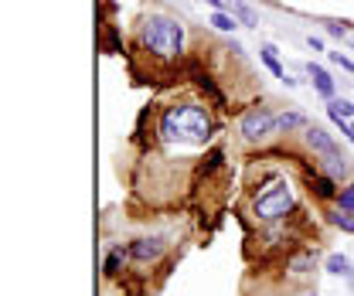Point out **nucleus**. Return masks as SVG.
I'll return each mask as SVG.
<instances>
[{
    "label": "nucleus",
    "mask_w": 354,
    "mask_h": 296,
    "mask_svg": "<svg viewBox=\"0 0 354 296\" xmlns=\"http://www.w3.org/2000/svg\"><path fill=\"white\" fill-rule=\"evenodd\" d=\"M208 136H212V116L201 106L180 102V106H171L160 116V140L164 143L194 147V143H205Z\"/></svg>",
    "instance_id": "1"
},
{
    "label": "nucleus",
    "mask_w": 354,
    "mask_h": 296,
    "mask_svg": "<svg viewBox=\"0 0 354 296\" xmlns=\"http://www.w3.org/2000/svg\"><path fill=\"white\" fill-rule=\"evenodd\" d=\"M140 41L147 51H153L157 58H174L184 51V24L174 17H164V14H153L143 21V31H140Z\"/></svg>",
    "instance_id": "2"
},
{
    "label": "nucleus",
    "mask_w": 354,
    "mask_h": 296,
    "mask_svg": "<svg viewBox=\"0 0 354 296\" xmlns=\"http://www.w3.org/2000/svg\"><path fill=\"white\" fill-rule=\"evenodd\" d=\"M293 205H297L293 187H290V181H283V177H276V181H269L266 187H259V194H256V201H252V208H256V214H259L263 221L286 218V214L293 212Z\"/></svg>",
    "instance_id": "3"
},
{
    "label": "nucleus",
    "mask_w": 354,
    "mask_h": 296,
    "mask_svg": "<svg viewBox=\"0 0 354 296\" xmlns=\"http://www.w3.org/2000/svg\"><path fill=\"white\" fill-rule=\"evenodd\" d=\"M276 129H279V116H276L272 109H266V106H252V109L242 116V123H239L242 140H249V143H263Z\"/></svg>",
    "instance_id": "4"
},
{
    "label": "nucleus",
    "mask_w": 354,
    "mask_h": 296,
    "mask_svg": "<svg viewBox=\"0 0 354 296\" xmlns=\"http://www.w3.org/2000/svg\"><path fill=\"white\" fill-rule=\"evenodd\" d=\"M307 147L313 150V154H320V157H334V154H341V147L334 143V136H330L327 129H320V127L307 129Z\"/></svg>",
    "instance_id": "5"
},
{
    "label": "nucleus",
    "mask_w": 354,
    "mask_h": 296,
    "mask_svg": "<svg viewBox=\"0 0 354 296\" xmlns=\"http://www.w3.org/2000/svg\"><path fill=\"white\" fill-rule=\"evenodd\" d=\"M164 249H167V242L164 239H136L130 246V255L133 259H140V262H153V259H160L164 255Z\"/></svg>",
    "instance_id": "6"
},
{
    "label": "nucleus",
    "mask_w": 354,
    "mask_h": 296,
    "mask_svg": "<svg viewBox=\"0 0 354 296\" xmlns=\"http://www.w3.org/2000/svg\"><path fill=\"white\" fill-rule=\"evenodd\" d=\"M307 75L313 79V89H317L324 99H334V79H330V72H327V68H320V65H307Z\"/></svg>",
    "instance_id": "7"
},
{
    "label": "nucleus",
    "mask_w": 354,
    "mask_h": 296,
    "mask_svg": "<svg viewBox=\"0 0 354 296\" xmlns=\"http://www.w3.org/2000/svg\"><path fill=\"white\" fill-rule=\"evenodd\" d=\"M259 55H263L266 68H269V72H272V75H276L279 82H286V85H297V79H290V75H286V68L279 65V58H276V48H272V44H263V51H259Z\"/></svg>",
    "instance_id": "8"
},
{
    "label": "nucleus",
    "mask_w": 354,
    "mask_h": 296,
    "mask_svg": "<svg viewBox=\"0 0 354 296\" xmlns=\"http://www.w3.org/2000/svg\"><path fill=\"white\" fill-rule=\"evenodd\" d=\"M310 187H313V194H317V198H324V201H334V198H337V181H334V177H327V174L310 177Z\"/></svg>",
    "instance_id": "9"
},
{
    "label": "nucleus",
    "mask_w": 354,
    "mask_h": 296,
    "mask_svg": "<svg viewBox=\"0 0 354 296\" xmlns=\"http://www.w3.org/2000/svg\"><path fill=\"white\" fill-rule=\"evenodd\" d=\"M324 174H327V177H334V181H337V177H348V174H351V164H348V157H344V154L324 157Z\"/></svg>",
    "instance_id": "10"
},
{
    "label": "nucleus",
    "mask_w": 354,
    "mask_h": 296,
    "mask_svg": "<svg viewBox=\"0 0 354 296\" xmlns=\"http://www.w3.org/2000/svg\"><path fill=\"white\" fill-rule=\"evenodd\" d=\"M327 116H330V120H354V102L351 99H330Z\"/></svg>",
    "instance_id": "11"
},
{
    "label": "nucleus",
    "mask_w": 354,
    "mask_h": 296,
    "mask_svg": "<svg viewBox=\"0 0 354 296\" xmlns=\"http://www.w3.org/2000/svg\"><path fill=\"white\" fill-rule=\"evenodd\" d=\"M327 272H330V276H351L354 262L348 255H330V259H327Z\"/></svg>",
    "instance_id": "12"
},
{
    "label": "nucleus",
    "mask_w": 354,
    "mask_h": 296,
    "mask_svg": "<svg viewBox=\"0 0 354 296\" xmlns=\"http://www.w3.org/2000/svg\"><path fill=\"white\" fill-rule=\"evenodd\" d=\"M127 255H130V249H123V246H116L113 252L106 255V276H116V272L123 269V262H127Z\"/></svg>",
    "instance_id": "13"
},
{
    "label": "nucleus",
    "mask_w": 354,
    "mask_h": 296,
    "mask_svg": "<svg viewBox=\"0 0 354 296\" xmlns=\"http://www.w3.org/2000/svg\"><path fill=\"white\" fill-rule=\"evenodd\" d=\"M212 24H215L218 31H225V35H232V31L239 28V24H235V17H232V14H225V10H215V14H212Z\"/></svg>",
    "instance_id": "14"
},
{
    "label": "nucleus",
    "mask_w": 354,
    "mask_h": 296,
    "mask_svg": "<svg viewBox=\"0 0 354 296\" xmlns=\"http://www.w3.org/2000/svg\"><path fill=\"white\" fill-rule=\"evenodd\" d=\"M330 221H334V225H337L341 232H348V235H354V212H341V208H337V214H334Z\"/></svg>",
    "instance_id": "15"
},
{
    "label": "nucleus",
    "mask_w": 354,
    "mask_h": 296,
    "mask_svg": "<svg viewBox=\"0 0 354 296\" xmlns=\"http://www.w3.org/2000/svg\"><path fill=\"white\" fill-rule=\"evenodd\" d=\"M310 266H313V255L304 252V255H297V259L290 262V272H293V276H304V272H310Z\"/></svg>",
    "instance_id": "16"
},
{
    "label": "nucleus",
    "mask_w": 354,
    "mask_h": 296,
    "mask_svg": "<svg viewBox=\"0 0 354 296\" xmlns=\"http://www.w3.org/2000/svg\"><path fill=\"white\" fill-rule=\"evenodd\" d=\"M337 208H341V212H354V181L337 194Z\"/></svg>",
    "instance_id": "17"
},
{
    "label": "nucleus",
    "mask_w": 354,
    "mask_h": 296,
    "mask_svg": "<svg viewBox=\"0 0 354 296\" xmlns=\"http://www.w3.org/2000/svg\"><path fill=\"white\" fill-rule=\"evenodd\" d=\"M307 120L300 116V113H283L279 116V129H297V127H304Z\"/></svg>",
    "instance_id": "18"
},
{
    "label": "nucleus",
    "mask_w": 354,
    "mask_h": 296,
    "mask_svg": "<svg viewBox=\"0 0 354 296\" xmlns=\"http://www.w3.org/2000/svg\"><path fill=\"white\" fill-rule=\"evenodd\" d=\"M330 123L341 129V136H348V140L354 143V123H351V120H330Z\"/></svg>",
    "instance_id": "19"
},
{
    "label": "nucleus",
    "mask_w": 354,
    "mask_h": 296,
    "mask_svg": "<svg viewBox=\"0 0 354 296\" xmlns=\"http://www.w3.org/2000/svg\"><path fill=\"white\" fill-rule=\"evenodd\" d=\"M330 62H334V65H341V68H348V72H354V62L351 58H344L341 51H330Z\"/></svg>",
    "instance_id": "20"
},
{
    "label": "nucleus",
    "mask_w": 354,
    "mask_h": 296,
    "mask_svg": "<svg viewBox=\"0 0 354 296\" xmlns=\"http://www.w3.org/2000/svg\"><path fill=\"white\" fill-rule=\"evenodd\" d=\"M310 48H313V51H324V41H320V38H313V35H310Z\"/></svg>",
    "instance_id": "21"
},
{
    "label": "nucleus",
    "mask_w": 354,
    "mask_h": 296,
    "mask_svg": "<svg viewBox=\"0 0 354 296\" xmlns=\"http://www.w3.org/2000/svg\"><path fill=\"white\" fill-rule=\"evenodd\" d=\"M208 3H215V10H225V7H221V0H208Z\"/></svg>",
    "instance_id": "22"
},
{
    "label": "nucleus",
    "mask_w": 354,
    "mask_h": 296,
    "mask_svg": "<svg viewBox=\"0 0 354 296\" xmlns=\"http://www.w3.org/2000/svg\"><path fill=\"white\" fill-rule=\"evenodd\" d=\"M348 279H351V290H354V272H351V276H348Z\"/></svg>",
    "instance_id": "23"
},
{
    "label": "nucleus",
    "mask_w": 354,
    "mask_h": 296,
    "mask_svg": "<svg viewBox=\"0 0 354 296\" xmlns=\"http://www.w3.org/2000/svg\"><path fill=\"white\" fill-rule=\"evenodd\" d=\"M307 296H317V293H307Z\"/></svg>",
    "instance_id": "24"
}]
</instances>
